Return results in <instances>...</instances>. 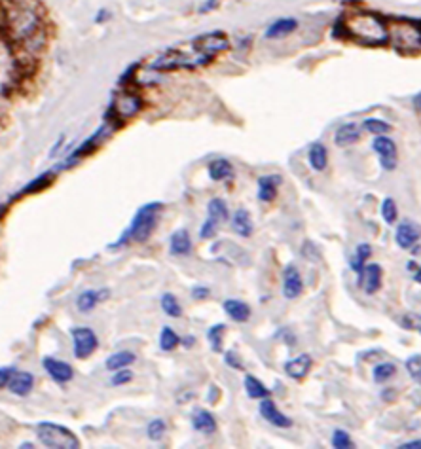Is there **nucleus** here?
<instances>
[{
    "label": "nucleus",
    "mask_w": 421,
    "mask_h": 449,
    "mask_svg": "<svg viewBox=\"0 0 421 449\" xmlns=\"http://www.w3.org/2000/svg\"><path fill=\"white\" fill-rule=\"evenodd\" d=\"M228 46L230 40L226 32H203L192 40H186V42L168 48L163 53L156 57L154 63L150 65V69L160 70V72L179 69H199V67L209 65L224 50H228Z\"/></svg>",
    "instance_id": "nucleus-1"
},
{
    "label": "nucleus",
    "mask_w": 421,
    "mask_h": 449,
    "mask_svg": "<svg viewBox=\"0 0 421 449\" xmlns=\"http://www.w3.org/2000/svg\"><path fill=\"white\" fill-rule=\"evenodd\" d=\"M42 21L27 0H0V32L15 44L29 42L40 32Z\"/></svg>",
    "instance_id": "nucleus-2"
},
{
    "label": "nucleus",
    "mask_w": 421,
    "mask_h": 449,
    "mask_svg": "<svg viewBox=\"0 0 421 449\" xmlns=\"http://www.w3.org/2000/svg\"><path fill=\"white\" fill-rule=\"evenodd\" d=\"M341 31L357 44L366 48H382L389 42V29L384 19L374 13H357L341 21Z\"/></svg>",
    "instance_id": "nucleus-3"
},
{
    "label": "nucleus",
    "mask_w": 421,
    "mask_h": 449,
    "mask_svg": "<svg viewBox=\"0 0 421 449\" xmlns=\"http://www.w3.org/2000/svg\"><path fill=\"white\" fill-rule=\"evenodd\" d=\"M161 209H163V205H161L160 201H152V203H146V205L141 207L135 212L133 220H131L130 228L118 239V243H114L112 247L118 249V247H124L127 243H144V241H149L156 224H158Z\"/></svg>",
    "instance_id": "nucleus-4"
},
{
    "label": "nucleus",
    "mask_w": 421,
    "mask_h": 449,
    "mask_svg": "<svg viewBox=\"0 0 421 449\" xmlns=\"http://www.w3.org/2000/svg\"><path fill=\"white\" fill-rule=\"evenodd\" d=\"M37 436L44 448L50 449H76L80 448V442L73 431L57 423H38Z\"/></svg>",
    "instance_id": "nucleus-5"
},
{
    "label": "nucleus",
    "mask_w": 421,
    "mask_h": 449,
    "mask_svg": "<svg viewBox=\"0 0 421 449\" xmlns=\"http://www.w3.org/2000/svg\"><path fill=\"white\" fill-rule=\"evenodd\" d=\"M143 108V99L141 95H137L135 91H122L114 97L111 106V116L112 124L114 122H124V119L133 118L135 114H139V110Z\"/></svg>",
    "instance_id": "nucleus-6"
},
{
    "label": "nucleus",
    "mask_w": 421,
    "mask_h": 449,
    "mask_svg": "<svg viewBox=\"0 0 421 449\" xmlns=\"http://www.w3.org/2000/svg\"><path fill=\"white\" fill-rule=\"evenodd\" d=\"M230 212H228V205L224 203L222 200H215L209 201L207 205V219H205L201 230H199V237L201 239H213L217 235L218 226L224 224L228 220Z\"/></svg>",
    "instance_id": "nucleus-7"
},
{
    "label": "nucleus",
    "mask_w": 421,
    "mask_h": 449,
    "mask_svg": "<svg viewBox=\"0 0 421 449\" xmlns=\"http://www.w3.org/2000/svg\"><path fill=\"white\" fill-rule=\"evenodd\" d=\"M393 44L398 50H421V23L403 21L393 31Z\"/></svg>",
    "instance_id": "nucleus-8"
},
{
    "label": "nucleus",
    "mask_w": 421,
    "mask_h": 449,
    "mask_svg": "<svg viewBox=\"0 0 421 449\" xmlns=\"http://www.w3.org/2000/svg\"><path fill=\"white\" fill-rule=\"evenodd\" d=\"M112 125H114L112 122L111 124L101 125L99 129L93 133L92 137H87L86 141H84V143H82L80 146H78V148H76L75 152H73V154H70L67 160H65V163H63V165H59V167H70V165H75L76 162H80L82 157L89 156L92 152H95V148H97V146H99V144L103 143V141H105V138L112 133Z\"/></svg>",
    "instance_id": "nucleus-9"
},
{
    "label": "nucleus",
    "mask_w": 421,
    "mask_h": 449,
    "mask_svg": "<svg viewBox=\"0 0 421 449\" xmlns=\"http://www.w3.org/2000/svg\"><path fill=\"white\" fill-rule=\"evenodd\" d=\"M73 349H75V356L76 358H87V356H92L97 349V345H99V339L95 336V332L92 328H73Z\"/></svg>",
    "instance_id": "nucleus-10"
},
{
    "label": "nucleus",
    "mask_w": 421,
    "mask_h": 449,
    "mask_svg": "<svg viewBox=\"0 0 421 449\" xmlns=\"http://www.w3.org/2000/svg\"><path fill=\"white\" fill-rule=\"evenodd\" d=\"M372 150L378 154L379 163L385 171H395L398 165V150L393 138L385 137V135H378L372 141Z\"/></svg>",
    "instance_id": "nucleus-11"
},
{
    "label": "nucleus",
    "mask_w": 421,
    "mask_h": 449,
    "mask_svg": "<svg viewBox=\"0 0 421 449\" xmlns=\"http://www.w3.org/2000/svg\"><path fill=\"white\" fill-rule=\"evenodd\" d=\"M384 282V269L378 263H366L363 271L359 273V287L366 294H376L382 288Z\"/></svg>",
    "instance_id": "nucleus-12"
},
{
    "label": "nucleus",
    "mask_w": 421,
    "mask_h": 449,
    "mask_svg": "<svg viewBox=\"0 0 421 449\" xmlns=\"http://www.w3.org/2000/svg\"><path fill=\"white\" fill-rule=\"evenodd\" d=\"M421 239V226L412 222V220H404L396 226L395 231V243L403 250L412 249Z\"/></svg>",
    "instance_id": "nucleus-13"
},
{
    "label": "nucleus",
    "mask_w": 421,
    "mask_h": 449,
    "mask_svg": "<svg viewBox=\"0 0 421 449\" xmlns=\"http://www.w3.org/2000/svg\"><path fill=\"white\" fill-rule=\"evenodd\" d=\"M260 415L262 419H266L268 423L277 427V429H291L292 424H294V421L281 412L277 405H275V402L270 398L260 400Z\"/></svg>",
    "instance_id": "nucleus-14"
},
{
    "label": "nucleus",
    "mask_w": 421,
    "mask_h": 449,
    "mask_svg": "<svg viewBox=\"0 0 421 449\" xmlns=\"http://www.w3.org/2000/svg\"><path fill=\"white\" fill-rule=\"evenodd\" d=\"M303 290V281L294 263H289L283 269V296L287 299L298 298Z\"/></svg>",
    "instance_id": "nucleus-15"
},
{
    "label": "nucleus",
    "mask_w": 421,
    "mask_h": 449,
    "mask_svg": "<svg viewBox=\"0 0 421 449\" xmlns=\"http://www.w3.org/2000/svg\"><path fill=\"white\" fill-rule=\"evenodd\" d=\"M42 366L56 383H68V381L75 377V370L70 368V364H67V362L63 360H57V358H51V356H46V358H44Z\"/></svg>",
    "instance_id": "nucleus-16"
},
{
    "label": "nucleus",
    "mask_w": 421,
    "mask_h": 449,
    "mask_svg": "<svg viewBox=\"0 0 421 449\" xmlns=\"http://www.w3.org/2000/svg\"><path fill=\"white\" fill-rule=\"evenodd\" d=\"M283 184V178L281 175H262L256 182V186H258V201L262 203H272L279 194V186Z\"/></svg>",
    "instance_id": "nucleus-17"
},
{
    "label": "nucleus",
    "mask_w": 421,
    "mask_h": 449,
    "mask_svg": "<svg viewBox=\"0 0 421 449\" xmlns=\"http://www.w3.org/2000/svg\"><path fill=\"white\" fill-rule=\"evenodd\" d=\"M311 364H313V360H311L310 353H302V355H298L294 356V358H291V360H287L283 368H285V374L289 375L291 379L302 381L306 375L310 374Z\"/></svg>",
    "instance_id": "nucleus-18"
},
{
    "label": "nucleus",
    "mask_w": 421,
    "mask_h": 449,
    "mask_svg": "<svg viewBox=\"0 0 421 449\" xmlns=\"http://www.w3.org/2000/svg\"><path fill=\"white\" fill-rule=\"evenodd\" d=\"M363 135V125L359 124H341L334 133V143L340 148H347L351 144L359 143Z\"/></svg>",
    "instance_id": "nucleus-19"
},
{
    "label": "nucleus",
    "mask_w": 421,
    "mask_h": 449,
    "mask_svg": "<svg viewBox=\"0 0 421 449\" xmlns=\"http://www.w3.org/2000/svg\"><path fill=\"white\" fill-rule=\"evenodd\" d=\"M298 29V21L294 18H279L273 21L272 25L268 27L264 37L268 40H277V38H285Z\"/></svg>",
    "instance_id": "nucleus-20"
},
{
    "label": "nucleus",
    "mask_w": 421,
    "mask_h": 449,
    "mask_svg": "<svg viewBox=\"0 0 421 449\" xmlns=\"http://www.w3.org/2000/svg\"><path fill=\"white\" fill-rule=\"evenodd\" d=\"M32 387H34V375L29 374V372H13L12 379L8 383V389L10 393L15 394V396H27L31 393Z\"/></svg>",
    "instance_id": "nucleus-21"
},
{
    "label": "nucleus",
    "mask_w": 421,
    "mask_h": 449,
    "mask_svg": "<svg viewBox=\"0 0 421 449\" xmlns=\"http://www.w3.org/2000/svg\"><path fill=\"white\" fill-rule=\"evenodd\" d=\"M236 175V171H234V165L228 162V160H224V157H217V160H213L209 163V176L210 181L215 182H224V181H232Z\"/></svg>",
    "instance_id": "nucleus-22"
},
{
    "label": "nucleus",
    "mask_w": 421,
    "mask_h": 449,
    "mask_svg": "<svg viewBox=\"0 0 421 449\" xmlns=\"http://www.w3.org/2000/svg\"><path fill=\"white\" fill-rule=\"evenodd\" d=\"M308 162H310V167L317 173H322L327 165H329V152H327V146L322 143H313L310 144L308 148Z\"/></svg>",
    "instance_id": "nucleus-23"
},
{
    "label": "nucleus",
    "mask_w": 421,
    "mask_h": 449,
    "mask_svg": "<svg viewBox=\"0 0 421 449\" xmlns=\"http://www.w3.org/2000/svg\"><path fill=\"white\" fill-rule=\"evenodd\" d=\"M222 307L224 313H226L232 320H236V323H241L243 325V323H247L249 318H251V307H249L245 301H241V299H226L222 304Z\"/></svg>",
    "instance_id": "nucleus-24"
},
{
    "label": "nucleus",
    "mask_w": 421,
    "mask_h": 449,
    "mask_svg": "<svg viewBox=\"0 0 421 449\" xmlns=\"http://www.w3.org/2000/svg\"><path fill=\"white\" fill-rule=\"evenodd\" d=\"M192 427L201 434H215L217 432V419L207 410H196L192 413Z\"/></svg>",
    "instance_id": "nucleus-25"
},
{
    "label": "nucleus",
    "mask_w": 421,
    "mask_h": 449,
    "mask_svg": "<svg viewBox=\"0 0 421 449\" xmlns=\"http://www.w3.org/2000/svg\"><path fill=\"white\" fill-rule=\"evenodd\" d=\"M106 298H108V290H84L76 298V306L82 313H89L97 307V304H101Z\"/></svg>",
    "instance_id": "nucleus-26"
},
{
    "label": "nucleus",
    "mask_w": 421,
    "mask_h": 449,
    "mask_svg": "<svg viewBox=\"0 0 421 449\" xmlns=\"http://www.w3.org/2000/svg\"><path fill=\"white\" fill-rule=\"evenodd\" d=\"M169 250L173 256H186L192 250V239L186 230H177L169 239Z\"/></svg>",
    "instance_id": "nucleus-27"
},
{
    "label": "nucleus",
    "mask_w": 421,
    "mask_h": 449,
    "mask_svg": "<svg viewBox=\"0 0 421 449\" xmlns=\"http://www.w3.org/2000/svg\"><path fill=\"white\" fill-rule=\"evenodd\" d=\"M232 228H234V231L239 237H251L253 235L254 226L247 209H237L234 219H232Z\"/></svg>",
    "instance_id": "nucleus-28"
},
{
    "label": "nucleus",
    "mask_w": 421,
    "mask_h": 449,
    "mask_svg": "<svg viewBox=\"0 0 421 449\" xmlns=\"http://www.w3.org/2000/svg\"><path fill=\"white\" fill-rule=\"evenodd\" d=\"M243 385H245V393L251 400H262V398H270V389L262 383L258 377H254V375L247 374L245 375V381H243Z\"/></svg>",
    "instance_id": "nucleus-29"
},
{
    "label": "nucleus",
    "mask_w": 421,
    "mask_h": 449,
    "mask_svg": "<svg viewBox=\"0 0 421 449\" xmlns=\"http://www.w3.org/2000/svg\"><path fill=\"white\" fill-rule=\"evenodd\" d=\"M133 362H135V355L131 351H118V353H114L106 358L105 366L108 372H116V370L127 368Z\"/></svg>",
    "instance_id": "nucleus-30"
},
{
    "label": "nucleus",
    "mask_w": 421,
    "mask_h": 449,
    "mask_svg": "<svg viewBox=\"0 0 421 449\" xmlns=\"http://www.w3.org/2000/svg\"><path fill=\"white\" fill-rule=\"evenodd\" d=\"M372 256V247L368 243H360L357 245V249H355V256L351 258V262H349V268L353 269L355 273L359 275L363 271V268L366 266L368 262V258Z\"/></svg>",
    "instance_id": "nucleus-31"
},
{
    "label": "nucleus",
    "mask_w": 421,
    "mask_h": 449,
    "mask_svg": "<svg viewBox=\"0 0 421 449\" xmlns=\"http://www.w3.org/2000/svg\"><path fill=\"white\" fill-rule=\"evenodd\" d=\"M396 374V366L393 362H382V364H376L374 370H372V377L376 383H387L389 379H393Z\"/></svg>",
    "instance_id": "nucleus-32"
},
{
    "label": "nucleus",
    "mask_w": 421,
    "mask_h": 449,
    "mask_svg": "<svg viewBox=\"0 0 421 449\" xmlns=\"http://www.w3.org/2000/svg\"><path fill=\"white\" fill-rule=\"evenodd\" d=\"M226 325H215L207 330V341H209L213 353H222V341Z\"/></svg>",
    "instance_id": "nucleus-33"
},
{
    "label": "nucleus",
    "mask_w": 421,
    "mask_h": 449,
    "mask_svg": "<svg viewBox=\"0 0 421 449\" xmlns=\"http://www.w3.org/2000/svg\"><path fill=\"white\" fill-rule=\"evenodd\" d=\"M179 344H180V337H179V334L173 330V328H169V326L161 328V334H160V349L161 351L169 353V351L177 349V347H179Z\"/></svg>",
    "instance_id": "nucleus-34"
},
{
    "label": "nucleus",
    "mask_w": 421,
    "mask_h": 449,
    "mask_svg": "<svg viewBox=\"0 0 421 449\" xmlns=\"http://www.w3.org/2000/svg\"><path fill=\"white\" fill-rule=\"evenodd\" d=\"M161 309H163V313H165L168 317H182V307H180L179 299L175 298L171 292H165L161 296Z\"/></svg>",
    "instance_id": "nucleus-35"
},
{
    "label": "nucleus",
    "mask_w": 421,
    "mask_h": 449,
    "mask_svg": "<svg viewBox=\"0 0 421 449\" xmlns=\"http://www.w3.org/2000/svg\"><path fill=\"white\" fill-rule=\"evenodd\" d=\"M363 129L378 137V135H385V133H389L391 125L379 118H366L365 122H363Z\"/></svg>",
    "instance_id": "nucleus-36"
},
{
    "label": "nucleus",
    "mask_w": 421,
    "mask_h": 449,
    "mask_svg": "<svg viewBox=\"0 0 421 449\" xmlns=\"http://www.w3.org/2000/svg\"><path fill=\"white\" fill-rule=\"evenodd\" d=\"M382 216H384V222L387 226L395 224L396 219H398V209H396V201L393 197H385L384 203H382Z\"/></svg>",
    "instance_id": "nucleus-37"
},
{
    "label": "nucleus",
    "mask_w": 421,
    "mask_h": 449,
    "mask_svg": "<svg viewBox=\"0 0 421 449\" xmlns=\"http://www.w3.org/2000/svg\"><path fill=\"white\" fill-rule=\"evenodd\" d=\"M330 443H332V448L334 449H353L355 448L353 438L349 436L346 431H341V429H336V431L332 432V440H330Z\"/></svg>",
    "instance_id": "nucleus-38"
},
{
    "label": "nucleus",
    "mask_w": 421,
    "mask_h": 449,
    "mask_svg": "<svg viewBox=\"0 0 421 449\" xmlns=\"http://www.w3.org/2000/svg\"><path fill=\"white\" fill-rule=\"evenodd\" d=\"M165 431H168V424H165V421H161V419L150 421L149 427H146V434H149L152 442H160L161 438L165 436Z\"/></svg>",
    "instance_id": "nucleus-39"
},
{
    "label": "nucleus",
    "mask_w": 421,
    "mask_h": 449,
    "mask_svg": "<svg viewBox=\"0 0 421 449\" xmlns=\"http://www.w3.org/2000/svg\"><path fill=\"white\" fill-rule=\"evenodd\" d=\"M406 372L412 379L421 387V355H412L406 358Z\"/></svg>",
    "instance_id": "nucleus-40"
},
{
    "label": "nucleus",
    "mask_w": 421,
    "mask_h": 449,
    "mask_svg": "<svg viewBox=\"0 0 421 449\" xmlns=\"http://www.w3.org/2000/svg\"><path fill=\"white\" fill-rule=\"evenodd\" d=\"M51 175H42V176H38L37 181H32L29 182L23 190H21V195H27V194H34V192H38V190H42V188L48 186V182H50Z\"/></svg>",
    "instance_id": "nucleus-41"
},
{
    "label": "nucleus",
    "mask_w": 421,
    "mask_h": 449,
    "mask_svg": "<svg viewBox=\"0 0 421 449\" xmlns=\"http://www.w3.org/2000/svg\"><path fill=\"white\" fill-rule=\"evenodd\" d=\"M133 379V374H131L127 368H122V370H116L114 375H112L111 379V385L112 387H120V385H125V383H130Z\"/></svg>",
    "instance_id": "nucleus-42"
},
{
    "label": "nucleus",
    "mask_w": 421,
    "mask_h": 449,
    "mask_svg": "<svg viewBox=\"0 0 421 449\" xmlns=\"http://www.w3.org/2000/svg\"><path fill=\"white\" fill-rule=\"evenodd\" d=\"M224 362L228 364L230 368L243 370V362H241V358H239V355H237L236 351H226V353H224Z\"/></svg>",
    "instance_id": "nucleus-43"
},
{
    "label": "nucleus",
    "mask_w": 421,
    "mask_h": 449,
    "mask_svg": "<svg viewBox=\"0 0 421 449\" xmlns=\"http://www.w3.org/2000/svg\"><path fill=\"white\" fill-rule=\"evenodd\" d=\"M401 325L404 328H410V330H417L421 334V313L420 315H412V317H404L401 320Z\"/></svg>",
    "instance_id": "nucleus-44"
},
{
    "label": "nucleus",
    "mask_w": 421,
    "mask_h": 449,
    "mask_svg": "<svg viewBox=\"0 0 421 449\" xmlns=\"http://www.w3.org/2000/svg\"><path fill=\"white\" fill-rule=\"evenodd\" d=\"M13 372H15V368H12V366H4V368H0V389L8 387V383H10V379H12Z\"/></svg>",
    "instance_id": "nucleus-45"
},
{
    "label": "nucleus",
    "mask_w": 421,
    "mask_h": 449,
    "mask_svg": "<svg viewBox=\"0 0 421 449\" xmlns=\"http://www.w3.org/2000/svg\"><path fill=\"white\" fill-rule=\"evenodd\" d=\"M192 298L194 299L209 298V288H207V287H196L192 290Z\"/></svg>",
    "instance_id": "nucleus-46"
},
{
    "label": "nucleus",
    "mask_w": 421,
    "mask_h": 449,
    "mask_svg": "<svg viewBox=\"0 0 421 449\" xmlns=\"http://www.w3.org/2000/svg\"><path fill=\"white\" fill-rule=\"evenodd\" d=\"M398 449H421V440H412V442L401 443Z\"/></svg>",
    "instance_id": "nucleus-47"
},
{
    "label": "nucleus",
    "mask_w": 421,
    "mask_h": 449,
    "mask_svg": "<svg viewBox=\"0 0 421 449\" xmlns=\"http://www.w3.org/2000/svg\"><path fill=\"white\" fill-rule=\"evenodd\" d=\"M218 2H220V0H207V2H205L203 6L199 8V12H201V13H203V12H210L213 8L217 6Z\"/></svg>",
    "instance_id": "nucleus-48"
},
{
    "label": "nucleus",
    "mask_w": 421,
    "mask_h": 449,
    "mask_svg": "<svg viewBox=\"0 0 421 449\" xmlns=\"http://www.w3.org/2000/svg\"><path fill=\"white\" fill-rule=\"evenodd\" d=\"M412 103H414L415 108H417V110L421 112V91H420V93L414 95V99H412Z\"/></svg>",
    "instance_id": "nucleus-49"
},
{
    "label": "nucleus",
    "mask_w": 421,
    "mask_h": 449,
    "mask_svg": "<svg viewBox=\"0 0 421 449\" xmlns=\"http://www.w3.org/2000/svg\"><path fill=\"white\" fill-rule=\"evenodd\" d=\"M194 341H196V339H194V336H186V339H184V347H192Z\"/></svg>",
    "instance_id": "nucleus-50"
},
{
    "label": "nucleus",
    "mask_w": 421,
    "mask_h": 449,
    "mask_svg": "<svg viewBox=\"0 0 421 449\" xmlns=\"http://www.w3.org/2000/svg\"><path fill=\"white\" fill-rule=\"evenodd\" d=\"M414 281L417 282V285H421V268L417 269V271L414 273Z\"/></svg>",
    "instance_id": "nucleus-51"
}]
</instances>
